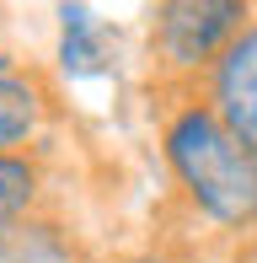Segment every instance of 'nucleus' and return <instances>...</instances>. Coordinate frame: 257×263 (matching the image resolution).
<instances>
[{"instance_id":"2","label":"nucleus","mask_w":257,"mask_h":263,"mask_svg":"<svg viewBox=\"0 0 257 263\" xmlns=\"http://www.w3.org/2000/svg\"><path fill=\"white\" fill-rule=\"evenodd\" d=\"M247 0H161L156 6V49L172 70L209 65L241 38Z\"/></svg>"},{"instance_id":"5","label":"nucleus","mask_w":257,"mask_h":263,"mask_svg":"<svg viewBox=\"0 0 257 263\" xmlns=\"http://www.w3.org/2000/svg\"><path fill=\"white\" fill-rule=\"evenodd\" d=\"M38 118H43L38 91H32L27 81L0 70V156H11V145H22V140L38 129Z\"/></svg>"},{"instance_id":"8","label":"nucleus","mask_w":257,"mask_h":263,"mask_svg":"<svg viewBox=\"0 0 257 263\" xmlns=\"http://www.w3.org/2000/svg\"><path fill=\"white\" fill-rule=\"evenodd\" d=\"M123 263H166V258H123Z\"/></svg>"},{"instance_id":"4","label":"nucleus","mask_w":257,"mask_h":263,"mask_svg":"<svg viewBox=\"0 0 257 263\" xmlns=\"http://www.w3.org/2000/svg\"><path fill=\"white\" fill-rule=\"evenodd\" d=\"M59 65L70 76H97L108 65V43H102V27L91 22L86 6H65V38H59Z\"/></svg>"},{"instance_id":"1","label":"nucleus","mask_w":257,"mask_h":263,"mask_svg":"<svg viewBox=\"0 0 257 263\" xmlns=\"http://www.w3.org/2000/svg\"><path fill=\"white\" fill-rule=\"evenodd\" d=\"M166 161L209 220L220 226L257 220V151L215 107H182L166 124Z\"/></svg>"},{"instance_id":"3","label":"nucleus","mask_w":257,"mask_h":263,"mask_svg":"<svg viewBox=\"0 0 257 263\" xmlns=\"http://www.w3.org/2000/svg\"><path fill=\"white\" fill-rule=\"evenodd\" d=\"M215 113L257 151V27H247L215 65Z\"/></svg>"},{"instance_id":"7","label":"nucleus","mask_w":257,"mask_h":263,"mask_svg":"<svg viewBox=\"0 0 257 263\" xmlns=\"http://www.w3.org/2000/svg\"><path fill=\"white\" fill-rule=\"evenodd\" d=\"M32 194H38V172H32L22 156H0V231L22 226Z\"/></svg>"},{"instance_id":"6","label":"nucleus","mask_w":257,"mask_h":263,"mask_svg":"<svg viewBox=\"0 0 257 263\" xmlns=\"http://www.w3.org/2000/svg\"><path fill=\"white\" fill-rule=\"evenodd\" d=\"M0 263H75L70 242L54 226H11L0 231Z\"/></svg>"}]
</instances>
